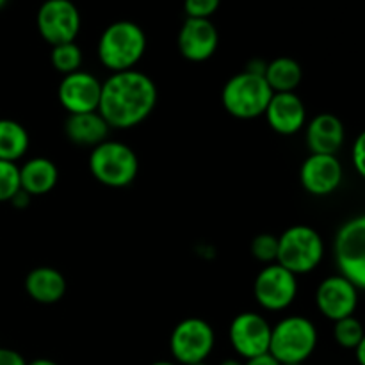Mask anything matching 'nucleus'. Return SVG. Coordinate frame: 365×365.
Masks as SVG:
<instances>
[{
	"instance_id": "nucleus-1",
	"label": "nucleus",
	"mask_w": 365,
	"mask_h": 365,
	"mask_svg": "<svg viewBox=\"0 0 365 365\" xmlns=\"http://www.w3.org/2000/svg\"><path fill=\"white\" fill-rule=\"evenodd\" d=\"M159 91L152 78L139 70L110 73L102 82L98 113L110 128L141 125L153 113Z\"/></svg>"
},
{
	"instance_id": "nucleus-2",
	"label": "nucleus",
	"mask_w": 365,
	"mask_h": 365,
	"mask_svg": "<svg viewBox=\"0 0 365 365\" xmlns=\"http://www.w3.org/2000/svg\"><path fill=\"white\" fill-rule=\"evenodd\" d=\"M146 52V34L135 21L118 20L103 29L96 53L110 73L134 70Z\"/></svg>"
},
{
	"instance_id": "nucleus-3",
	"label": "nucleus",
	"mask_w": 365,
	"mask_h": 365,
	"mask_svg": "<svg viewBox=\"0 0 365 365\" xmlns=\"http://www.w3.org/2000/svg\"><path fill=\"white\" fill-rule=\"evenodd\" d=\"M88 166L100 184L113 189L128 187L139 173V159L134 150L110 139L91 148Z\"/></svg>"
},
{
	"instance_id": "nucleus-4",
	"label": "nucleus",
	"mask_w": 365,
	"mask_h": 365,
	"mask_svg": "<svg viewBox=\"0 0 365 365\" xmlns=\"http://www.w3.org/2000/svg\"><path fill=\"white\" fill-rule=\"evenodd\" d=\"M317 348V328L309 317L287 316L271 327L269 355L282 365L303 364Z\"/></svg>"
},
{
	"instance_id": "nucleus-5",
	"label": "nucleus",
	"mask_w": 365,
	"mask_h": 365,
	"mask_svg": "<svg viewBox=\"0 0 365 365\" xmlns=\"http://www.w3.org/2000/svg\"><path fill=\"white\" fill-rule=\"evenodd\" d=\"M273 91L262 75L241 71L228 78L221 91V103L237 120H255L264 116Z\"/></svg>"
},
{
	"instance_id": "nucleus-6",
	"label": "nucleus",
	"mask_w": 365,
	"mask_h": 365,
	"mask_svg": "<svg viewBox=\"0 0 365 365\" xmlns=\"http://www.w3.org/2000/svg\"><path fill=\"white\" fill-rule=\"evenodd\" d=\"M324 257V242L319 232L307 225L289 227L278 237L277 264L292 274L312 273Z\"/></svg>"
},
{
	"instance_id": "nucleus-7",
	"label": "nucleus",
	"mask_w": 365,
	"mask_h": 365,
	"mask_svg": "<svg viewBox=\"0 0 365 365\" xmlns=\"http://www.w3.org/2000/svg\"><path fill=\"white\" fill-rule=\"evenodd\" d=\"M334 252L341 277L359 291L365 289V217H351L341 225L335 235Z\"/></svg>"
},
{
	"instance_id": "nucleus-8",
	"label": "nucleus",
	"mask_w": 365,
	"mask_h": 365,
	"mask_svg": "<svg viewBox=\"0 0 365 365\" xmlns=\"http://www.w3.org/2000/svg\"><path fill=\"white\" fill-rule=\"evenodd\" d=\"M216 334L210 323L200 317H187L173 328L170 337V351L173 362L192 365L205 362L214 351Z\"/></svg>"
},
{
	"instance_id": "nucleus-9",
	"label": "nucleus",
	"mask_w": 365,
	"mask_h": 365,
	"mask_svg": "<svg viewBox=\"0 0 365 365\" xmlns=\"http://www.w3.org/2000/svg\"><path fill=\"white\" fill-rule=\"evenodd\" d=\"M38 32L50 46L71 43L82 27L78 7L71 0H45L36 14Z\"/></svg>"
},
{
	"instance_id": "nucleus-10",
	"label": "nucleus",
	"mask_w": 365,
	"mask_h": 365,
	"mask_svg": "<svg viewBox=\"0 0 365 365\" xmlns=\"http://www.w3.org/2000/svg\"><path fill=\"white\" fill-rule=\"evenodd\" d=\"M253 294L264 310L280 312L289 309L298 296V277L280 264H267L255 278Z\"/></svg>"
},
{
	"instance_id": "nucleus-11",
	"label": "nucleus",
	"mask_w": 365,
	"mask_h": 365,
	"mask_svg": "<svg viewBox=\"0 0 365 365\" xmlns=\"http://www.w3.org/2000/svg\"><path fill=\"white\" fill-rule=\"evenodd\" d=\"M271 324L262 314L242 312L232 319L228 328V341L241 359L250 360L253 356L269 351Z\"/></svg>"
},
{
	"instance_id": "nucleus-12",
	"label": "nucleus",
	"mask_w": 365,
	"mask_h": 365,
	"mask_svg": "<svg viewBox=\"0 0 365 365\" xmlns=\"http://www.w3.org/2000/svg\"><path fill=\"white\" fill-rule=\"evenodd\" d=\"M102 82L84 70L63 75L57 88V100L68 114L95 113L98 110Z\"/></svg>"
},
{
	"instance_id": "nucleus-13",
	"label": "nucleus",
	"mask_w": 365,
	"mask_h": 365,
	"mask_svg": "<svg viewBox=\"0 0 365 365\" xmlns=\"http://www.w3.org/2000/svg\"><path fill=\"white\" fill-rule=\"evenodd\" d=\"M359 289L341 274L328 277L317 285L316 307L330 321H339L355 314L359 307Z\"/></svg>"
},
{
	"instance_id": "nucleus-14",
	"label": "nucleus",
	"mask_w": 365,
	"mask_h": 365,
	"mask_svg": "<svg viewBox=\"0 0 365 365\" xmlns=\"http://www.w3.org/2000/svg\"><path fill=\"white\" fill-rule=\"evenodd\" d=\"M178 52L191 63H203L216 53L220 46V32L212 20L203 18H185L178 31Z\"/></svg>"
},
{
	"instance_id": "nucleus-15",
	"label": "nucleus",
	"mask_w": 365,
	"mask_h": 365,
	"mask_svg": "<svg viewBox=\"0 0 365 365\" xmlns=\"http://www.w3.org/2000/svg\"><path fill=\"white\" fill-rule=\"evenodd\" d=\"M344 178L341 160L337 155H309L299 170L303 189L314 196H328L337 191Z\"/></svg>"
},
{
	"instance_id": "nucleus-16",
	"label": "nucleus",
	"mask_w": 365,
	"mask_h": 365,
	"mask_svg": "<svg viewBox=\"0 0 365 365\" xmlns=\"http://www.w3.org/2000/svg\"><path fill=\"white\" fill-rule=\"evenodd\" d=\"M264 114L269 127L280 135L298 134L307 125V107L296 93H273Z\"/></svg>"
},
{
	"instance_id": "nucleus-17",
	"label": "nucleus",
	"mask_w": 365,
	"mask_h": 365,
	"mask_svg": "<svg viewBox=\"0 0 365 365\" xmlns=\"http://www.w3.org/2000/svg\"><path fill=\"white\" fill-rule=\"evenodd\" d=\"M305 127V139L310 153H316V155H337V152L344 145V125H342V121L335 114H317Z\"/></svg>"
},
{
	"instance_id": "nucleus-18",
	"label": "nucleus",
	"mask_w": 365,
	"mask_h": 365,
	"mask_svg": "<svg viewBox=\"0 0 365 365\" xmlns=\"http://www.w3.org/2000/svg\"><path fill=\"white\" fill-rule=\"evenodd\" d=\"M109 132L110 127L100 116L98 110H95V113L68 114L66 121H64V134L77 146L95 148L96 145L109 139Z\"/></svg>"
},
{
	"instance_id": "nucleus-19",
	"label": "nucleus",
	"mask_w": 365,
	"mask_h": 365,
	"mask_svg": "<svg viewBox=\"0 0 365 365\" xmlns=\"http://www.w3.org/2000/svg\"><path fill=\"white\" fill-rule=\"evenodd\" d=\"M66 278L56 267H34L25 278L27 294L41 305H52V303L61 302L66 294Z\"/></svg>"
},
{
	"instance_id": "nucleus-20",
	"label": "nucleus",
	"mask_w": 365,
	"mask_h": 365,
	"mask_svg": "<svg viewBox=\"0 0 365 365\" xmlns=\"http://www.w3.org/2000/svg\"><path fill=\"white\" fill-rule=\"evenodd\" d=\"M59 180L56 163L46 157H32L20 168V189L29 196H43L52 191Z\"/></svg>"
},
{
	"instance_id": "nucleus-21",
	"label": "nucleus",
	"mask_w": 365,
	"mask_h": 365,
	"mask_svg": "<svg viewBox=\"0 0 365 365\" xmlns=\"http://www.w3.org/2000/svg\"><path fill=\"white\" fill-rule=\"evenodd\" d=\"M264 78L273 93H294L296 88L302 84L303 70L298 61L282 56L267 63Z\"/></svg>"
},
{
	"instance_id": "nucleus-22",
	"label": "nucleus",
	"mask_w": 365,
	"mask_h": 365,
	"mask_svg": "<svg viewBox=\"0 0 365 365\" xmlns=\"http://www.w3.org/2000/svg\"><path fill=\"white\" fill-rule=\"evenodd\" d=\"M31 138L27 128L9 118H0V160L16 163L27 153Z\"/></svg>"
},
{
	"instance_id": "nucleus-23",
	"label": "nucleus",
	"mask_w": 365,
	"mask_h": 365,
	"mask_svg": "<svg viewBox=\"0 0 365 365\" xmlns=\"http://www.w3.org/2000/svg\"><path fill=\"white\" fill-rule=\"evenodd\" d=\"M82 61H84V53L75 41L52 46V52H50V63L63 75L81 70Z\"/></svg>"
},
{
	"instance_id": "nucleus-24",
	"label": "nucleus",
	"mask_w": 365,
	"mask_h": 365,
	"mask_svg": "<svg viewBox=\"0 0 365 365\" xmlns=\"http://www.w3.org/2000/svg\"><path fill=\"white\" fill-rule=\"evenodd\" d=\"M334 339L339 346L344 349H355L356 346L365 339L364 324L355 316L344 317V319L335 321Z\"/></svg>"
},
{
	"instance_id": "nucleus-25",
	"label": "nucleus",
	"mask_w": 365,
	"mask_h": 365,
	"mask_svg": "<svg viewBox=\"0 0 365 365\" xmlns=\"http://www.w3.org/2000/svg\"><path fill=\"white\" fill-rule=\"evenodd\" d=\"M20 191V166L9 160H0V203L11 202Z\"/></svg>"
},
{
	"instance_id": "nucleus-26",
	"label": "nucleus",
	"mask_w": 365,
	"mask_h": 365,
	"mask_svg": "<svg viewBox=\"0 0 365 365\" xmlns=\"http://www.w3.org/2000/svg\"><path fill=\"white\" fill-rule=\"evenodd\" d=\"M252 255L259 262L274 264L278 253V237L273 234H259L252 241Z\"/></svg>"
},
{
	"instance_id": "nucleus-27",
	"label": "nucleus",
	"mask_w": 365,
	"mask_h": 365,
	"mask_svg": "<svg viewBox=\"0 0 365 365\" xmlns=\"http://www.w3.org/2000/svg\"><path fill=\"white\" fill-rule=\"evenodd\" d=\"M220 4L221 0H184V11L187 18L210 20V16L220 9Z\"/></svg>"
},
{
	"instance_id": "nucleus-28",
	"label": "nucleus",
	"mask_w": 365,
	"mask_h": 365,
	"mask_svg": "<svg viewBox=\"0 0 365 365\" xmlns=\"http://www.w3.org/2000/svg\"><path fill=\"white\" fill-rule=\"evenodd\" d=\"M351 160L356 173L365 177V134H360L351 146Z\"/></svg>"
},
{
	"instance_id": "nucleus-29",
	"label": "nucleus",
	"mask_w": 365,
	"mask_h": 365,
	"mask_svg": "<svg viewBox=\"0 0 365 365\" xmlns=\"http://www.w3.org/2000/svg\"><path fill=\"white\" fill-rule=\"evenodd\" d=\"M0 365H27V360L14 349L0 346Z\"/></svg>"
},
{
	"instance_id": "nucleus-30",
	"label": "nucleus",
	"mask_w": 365,
	"mask_h": 365,
	"mask_svg": "<svg viewBox=\"0 0 365 365\" xmlns=\"http://www.w3.org/2000/svg\"><path fill=\"white\" fill-rule=\"evenodd\" d=\"M245 365H282V364L278 362L273 355H269V353H264V355L253 356V359L246 360Z\"/></svg>"
},
{
	"instance_id": "nucleus-31",
	"label": "nucleus",
	"mask_w": 365,
	"mask_h": 365,
	"mask_svg": "<svg viewBox=\"0 0 365 365\" xmlns=\"http://www.w3.org/2000/svg\"><path fill=\"white\" fill-rule=\"evenodd\" d=\"M266 66H267L266 61L252 59L248 64H246V70L245 71H250V73H255V75H262V77H264V71H266Z\"/></svg>"
},
{
	"instance_id": "nucleus-32",
	"label": "nucleus",
	"mask_w": 365,
	"mask_h": 365,
	"mask_svg": "<svg viewBox=\"0 0 365 365\" xmlns=\"http://www.w3.org/2000/svg\"><path fill=\"white\" fill-rule=\"evenodd\" d=\"M31 198H32V196H29L27 192L21 191V189H20V191H18L16 195L11 198V203H13L16 209H25V207H29V203H31Z\"/></svg>"
},
{
	"instance_id": "nucleus-33",
	"label": "nucleus",
	"mask_w": 365,
	"mask_h": 365,
	"mask_svg": "<svg viewBox=\"0 0 365 365\" xmlns=\"http://www.w3.org/2000/svg\"><path fill=\"white\" fill-rule=\"evenodd\" d=\"M353 351L356 353V362H359V365H365V339Z\"/></svg>"
},
{
	"instance_id": "nucleus-34",
	"label": "nucleus",
	"mask_w": 365,
	"mask_h": 365,
	"mask_svg": "<svg viewBox=\"0 0 365 365\" xmlns=\"http://www.w3.org/2000/svg\"><path fill=\"white\" fill-rule=\"evenodd\" d=\"M27 365H59V364L53 362V360L50 359H36L32 360V362H27Z\"/></svg>"
},
{
	"instance_id": "nucleus-35",
	"label": "nucleus",
	"mask_w": 365,
	"mask_h": 365,
	"mask_svg": "<svg viewBox=\"0 0 365 365\" xmlns=\"http://www.w3.org/2000/svg\"><path fill=\"white\" fill-rule=\"evenodd\" d=\"M220 365H245V364L237 359H227V360H223Z\"/></svg>"
},
{
	"instance_id": "nucleus-36",
	"label": "nucleus",
	"mask_w": 365,
	"mask_h": 365,
	"mask_svg": "<svg viewBox=\"0 0 365 365\" xmlns=\"http://www.w3.org/2000/svg\"><path fill=\"white\" fill-rule=\"evenodd\" d=\"M150 365H178L177 362H171V360H157V362L150 364Z\"/></svg>"
},
{
	"instance_id": "nucleus-37",
	"label": "nucleus",
	"mask_w": 365,
	"mask_h": 365,
	"mask_svg": "<svg viewBox=\"0 0 365 365\" xmlns=\"http://www.w3.org/2000/svg\"><path fill=\"white\" fill-rule=\"evenodd\" d=\"M7 2H9V0H0V9H4V7L7 6Z\"/></svg>"
},
{
	"instance_id": "nucleus-38",
	"label": "nucleus",
	"mask_w": 365,
	"mask_h": 365,
	"mask_svg": "<svg viewBox=\"0 0 365 365\" xmlns=\"http://www.w3.org/2000/svg\"><path fill=\"white\" fill-rule=\"evenodd\" d=\"M284 365H303V364H284Z\"/></svg>"
},
{
	"instance_id": "nucleus-39",
	"label": "nucleus",
	"mask_w": 365,
	"mask_h": 365,
	"mask_svg": "<svg viewBox=\"0 0 365 365\" xmlns=\"http://www.w3.org/2000/svg\"><path fill=\"white\" fill-rule=\"evenodd\" d=\"M192 365H207L205 362H202V364H192Z\"/></svg>"
}]
</instances>
